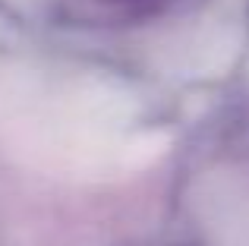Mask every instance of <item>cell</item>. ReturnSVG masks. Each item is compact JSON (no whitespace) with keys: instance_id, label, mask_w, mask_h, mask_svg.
<instances>
[{"instance_id":"6da1fadb","label":"cell","mask_w":249,"mask_h":246,"mask_svg":"<svg viewBox=\"0 0 249 246\" xmlns=\"http://www.w3.org/2000/svg\"><path fill=\"white\" fill-rule=\"evenodd\" d=\"M107 3L120 6L129 16H152V13H161L167 6V0H107Z\"/></svg>"}]
</instances>
